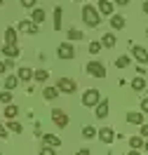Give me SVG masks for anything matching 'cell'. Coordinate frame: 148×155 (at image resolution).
Masks as SVG:
<instances>
[{
  "instance_id": "6da1fadb",
  "label": "cell",
  "mask_w": 148,
  "mask_h": 155,
  "mask_svg": "<svg viewBox=\"0 0 148 155\" xmlns=\"http://www.w3.org/2000/svg\"><path fill=\"white\" fill-rule=\"evenodd\" d=\"M82 19H85V24H87L89 28H97L99 24H101V14H99V10L94 5H85L82 7Z\"/></svg>"
},
{
  "instance_id": "7a4b0ae2",
  "label": "cell",
  "mask_w": 148,
  "mask_h": 155,
  "mask_svg": "<svg viewBox=\"0 0 148 155\" xmlns=\"http://www.w3.org/2000/svg\"><path fill=\"white\" fill-rule=\"evenodd\" d=\"M101 101V94H99V89H87L85 94H82V106L87 108H94Z\"/></svg>"
},
{
  "instance_id": "3957f363",
  "label": "cell",
  "mask_w": 148,
  "mask_h": 155,
  "mask_svg": "<svg viewBox=\"0 0 148 155\" xmlns=\"http://www.w3.org/2000/svg\"><path fill=\"white\" fill-rule=\"evenodd\" d=\"M87 73L94 78H106V66L101 64V61H97V59H92L87 64Z\"/></svg>"
},
{
  "instance_id": "277c9868",
  "label": "cell",
  "mask_w": 148,
  "mask_h": 155,
  "mask_svg": "<svg viewBox=\"0 0 148 155\" xmlns=\"http://www.w3.org/2000/svg\"><path fill=\"white\" fill-rule=\"evenodd\" d=\"M57 57L64 59V61L73 59V57H75V49H73V45H71V42H61L59 47H57Z\"/></svg>"
},
{
  "instance_id": "5b68a950",
  "label": "cell",
  "mask_w": 148,
  "mask_h": 155,
  "mask_svg": "<svg viewBox=\"0 0 148 155\" xmlns=\"http://www.w3.org/2000/svg\"><path fill=\"white\" fill-rule=\"evenodd\" d=\"M57 89L64 92V94H73V92H75V80H71V78H59V80H57Z\"/></svg>"
},
{
  "instance_id": "8992f818",
  "label": "cell",
  "mask_w": 148,
  "mask_h": 155,
  "mask_svg": "<svg viewBox=\"0 0 148 155\" xmlns=\"http://www.w3.org/2000/svg\"><path fill=\"white\" fill-rule=\"evenodd\" d=\"M132 57L136 59L141 66H146V64H148V52L141 47V45H132Z\"/></svg>"
},
{
  "instance_id": "52a82bcc",
  "label": "cell",
  "mask_w": 148,
  "mask_h": 155,
  "mask_svg": "<svg viewBox=\"0 0 148 155\" xmlns=\"http://www.w3.org/2000/svg\"><path fill=\"white\" fill-rule=\"evenodd\" d=\"M52 120H54V125L61 127V129L68 125V115H66V113H64L61 108H54V110H52Z\"/></svg>"
},
{
  "instance_id": "ba28073f",
  "label": "cell",
  "mask_w": 148,
  "mask_h": 155,
  "mask_svg": "<svg viewBox=\"0 0 148 155\" xmlns=\"http://www.w3.org/2000/svg\"><path fill=\"white\" fill-rule=\"evenodd\" d=\"M94 117H99V120L108 117V99H101L97 106H94Z\"/></svg>"
},
{
  "instance_id": "9c48e42d",
  "label": "cell",
  "mask_w": 148,
  "mask_h": 155,
  "mask_svg": "<svg viewBox=\"0 0 148 155\" xmlns=\"http://www.w3.org/2000/svg\"><path fill=\"white\" fill-rule=\"evenodd\" d=\"M17 31H21V33H38V24H33L31 19H24V21H19L17 24Z\"/></svg>"
},
{
  "instance_id": "30bf717a",
  "label": "cell",
  "mask_w": 148,
  "mask_h": 155,
  "mask_svg": "<svg viewBox=\"0 0 148 155\" xmlns=\"http://www.w3.org/2000/svg\"><path fill=\"white\" fill-rule=\"evenodd\" d=\"M97 10H99V14H104V17H113V2H110V0H99Z\"/></svg>"
},
{
  "instance_id": "8fae6325",
  "label": "cell",
  "mask_w": 148,
  "mask_h": 155,
  "mask_svg": "<svg viewBox=\"0 0 148 155\" xmlns=\"http://www.w3.org/2000/svg\"><path fill=\"white\" fill-rule=\"evenodd\" d=\"M99 139H101L104 143H113V141H115V132H113L110 127H104V129H99Z\"/></svg>"
},
{
  "instance_id": "7c38bea8",
  "label": "cell",
  "mask_w": 148,
  "mask_h": 155,
  "mask_svg": "<svg viewBox=\"0 0 148 155\" xmlns=\"http://www.w3.org/2000/svg\"><path fill=\"white\" fill-rule=\"evenodd\" d=\"M2 57L5 59H17L19 57V47H17V45H2Z\"/></svg>"
},
{
  "instance_id": "4fadbf2b",
  "label": "cell",
  "mask_w": 148,
  "mask_h": 155,
  "mask_svg": "<svg viewBox=\"0 0 148 155\" xmlns=\"http://www.w3.org/2000/svg\"><path fill=\"white\" fill-rule=\"evenodd\" d=\"M17 75H19V80H21V82H31V80H33V75H35V71H31L28 66H21Z\"/></svg>"
},
{
  "instance_id": "5bb4252c",
  "label": "cell",
  "mask_w": 148,
  "mask_h": 155,
  "mask_svg": "<svg viewBox=\"0 0 148 155\" xmlns=\"http://www.w3.org/2000/svg\"><path fill=\"white\" fill-rule=\"evenodd\" d=\"M42 141H45V146H52V148H57V146H61V139L54 134H42Z\"/></svg>"
},
{
  "instance_id": "9a60e30c",
  "label": "cell",
  "mask_w": 148,
  "mask_h": 155,
  "mask_svg": "<svg viewBox=\"0 0 148 155\" xmlns=\"http://www.w3.org/2000/svg\"><path fill=\"white\" fill-rule=\"evenodd\" d=\"M132 89H134V92H143V89H146V78L143 75L134 78V80H132Z\"/></svg>"
},
{
  "instance_id": "2e32d148",
  "label": "cell",
  "mask_w": 148,
  "mask_h": 155,
  "mask_svg": "<svg viewBox=\"0 0 148 155\" xmlns=\"http://www.w3.org/2000/svg\"><path fill=\"white\" fill-rule=\"evenodd\" d=\"M110 26H113L115 31H122V28H125V17H120V14H113V17H110Z\"/></svg>"
},
{
  "instance_id": "e0dca14e",
  "label": "cell",
  "mask_w": 148,
  "mask_h": 155,
  "mask_svg": "<svg viewBox=\"0 0 148 155\" xmlns=\"http://www.w3.org/2000/svg\"><path fill=\"white\" fill-rule=\"evenodd\" d=\"M19 82H21V80H19V75H5V89H10V92H12L14 87H17Z\"/></svg>"
},
{
  "instance_id": "ac0fdd59",
  "label": "cell",
  "mask_w": 148,
  "mask_h": 155,
  "mask_svg": "<svg viewBox=\"0 0 148 155\" xmlns=\"http://www.w3.org/2000/svg\"><path fill=\"white\" fill-rule=\"evenodd\" d=\"M5 45H17V28L5 31Z\"/></svg>"
},
{
  "instance_id": "d6986e66",
  "label": "cell",
  "mask_w": 148,
  "mask_h": 155,
  "mask_svg": "<svg viewBox=\"0 0 148 155\" xmlns=\"http://www.w3.org/2000/svg\"><path fill=\"white\" fill-rule=\"evenodd\" d=\"M42 97L47 99V101H54V99L59 97V89H57V87H45V89H42Z\"/></svg>"
},
{
  "instance_id": "ffe728a7",
  "label": "cell",
  "mask_w": 148,
  "mask_h": 155,
  "mask_svg": "<svg viewBox=\"0 0 148 155\" xmlns=\"http://www.w3.org/2000/svg\"><path fill=\"white\" fill-rule=\"evenodd\" d=\"M127 122H129V125H143V115L132 110V113H127Z\"/></svg>"
},
{
  "instance_id": "44dd1931",
  "label": "cell",
  "mask_w": 148,
  "mask_h": 155,
  "mask_svg": "<svg viewBox=\"0 0 148 155\" xmlns=\"http://www.w3.org/2000/svg\"><path fill=\"white\" fill-rule=\"evenodd\" d=\"M17 115H19V108L14 106V104H7V106H5V117H7V120H14Z\"/></svg>"
},
{
  "instance_id": "7402d4cb",
  "label": "cell",
  "mask_w": 148,
  "mask_h": 155,
  "mask_svg": "<svg viewBox=\"0 0 148 155\" xmlns=\"http://www.w3.org/2000/svg\"><path fill=\"white\" fill-rule=\"evenodd\" d=\"M31 21H33V24H42V21H45V10L35 7V10H33V14H31Z\"/></svg>"
},
{
  "instance_id": "603a6c76",
  "label": "cell",
  "mask_w": 148,
  "mask_h": 155,
  "mask_svg": "<svg viewBox=\"0 0 148 155\" xmlns=\"http://www.w3.org/2000/svg\"><path fill=\"white\" fill-rule=\"evenodd\" d=\"M61 17H64V10L54 7V31H61Z\"/></svg>"
},
{
  "instance_id": "cb8c5ba5",
  "label": "cell",
  "mask_w": 148,
  "mask_h": 155,
  "mask_svg": "<svg viewBox=\"0 0 148 155\" xmlns=\"http://www.w3.org/2000/svg\"><path fill=\"white\" fill-rule=\"evenodd\" d=\"M143 143H146V141H143V136H132V139H129V146H132V150H139V148H143Z\"/></svg>"
},
{
  "instance_id": "d4e9b609",
  "label": "cell",
  "mask_w": 148,
  "mask_h": 155,
  "mask_svg": "<svg viewBox=\"0 0 148 155\" xmlns=\"http://www.w3.org/2000/svg\"><path fill=\"white\" fill-rule=\"evenodd\" d=\"M101 45H104V47H115V35H113V33H106V35L101 38Z\"/></svg>"
},
{
  "instance_id": "484cf974",
  "label": "cell",
  "mask_w": 148,
  "mask_h": 155,
  "mask_svg": "<svg viewBox=\"0 0 148 155\" xmlns=\"http://www.w3.org/2000/svg\"><path fill=\"white\" fill-rule=\"evenodd\" d=\"M66 38H68V40H85V35H82V31H78V28H71L68 33H66Z\"/></svg>"
},
{
  "instance_id": "4316f807",
  "label": "cell",
  "mask_w": 148,
  "mask_h": 155,
  "mask_svg": "<svg viewBox=\"0 0 148 155\" xmlns=\"http://www.w3.org/2000/svg\"><path fill=\"white\" fill-rule=\"evenodd\" d=\"M129 64H132V59H129V57H125V54L115 59V68H127Z\"/></svg>"
},
{
  "instance_id": "83f0119b",
  "label": "cell",
  "mask_w": 148,
  "mask_h": 155,
  "mask_svg": "<svg viewBox=\"0 0 148 155\" xmlns=\"http://www.w3.org/2000/svg\"><path fill=\"white\" fill-rule=\"evenodd\" d=\"M99 132L97 129H94V127L92 125H87V127H82V136H85V139H94V136H97Z\"/></svg>"
},
{
  "instance_id": "f1b7e54d",
  "label": "cell",
  "mask_w": 148,
  "mask_h": 155,
  "mask_svg": "<svg viewBox=\"0 0 148 155\" xmlns=\"http://www.w3.org/2000/svg\"><path fill=\"white\" fill-rule=\"evenodd\" d=\"M0 104H5V106L12 104V92L10 89H2V92H0Z\"/></svg>"
},
{
  "instance_id": "f546056e",
  "label": "cell",
  "mask_w": 148,
  "mask_h": 155,
  "mask_svg": "<svg viewBox=\"0 0 148 155\" xmlns=\"http://www.w3.org/2000/svg\"><path fill=\"white\" fill-rule=\"evenodd\" d=\"M101 47H104V45H101V40H92V42H89V54H99Z\"/></svg>"
},
{
  "instance_id": "4dcf8cb0",
  "label": "cell",
  "mask_w": 148,
  "mask_h": 155,
  "mask_svg": "<svg viewBox=\"0 0 148 155\" xmlns=\"http://www.w3.org/2000/svg\"><path fill=\"white\" fill-rule=\"evenodd\" d=\"M47 78H49V73H47V71H35L33 80H35V82H47Z\"/></svg>"
},
{
  "instance_id": "1f68e13d",
  "label": "cell",
  "mask_w": 148,
  "mask_h": 155,
  "mask_svg": "<svg viewBox=\"0 0 148 155\" xmlns=\"http://www.w3.org/2000/svg\"><path fill=\"white\" fill-rule=\"evenodd\" d=\"M10 129H12V132H14V134H19V132H21V129H24V127H21L19 122H17V120H10Z\"/></svg>"
},
{
  "instance_id": "d6a6232c",
  "label": "cell",
  "mask_w": 148,
  "mask_h": 155,
  "mask_svg": "<svg viewBox=\"0 0 148 155\" xmlns=\"http://www.w3.org/2000/svg\"><path fill=\"white\" fill-rule=\"evenodd\" d=\"M35 2H38V0H21V7H26V10H35Z\"/></svg>"
},
{
  "instance_id": "836d02e7",
  "label": "cell",
  "mask_w": 148,
  "mask_h": 155,
  "mask_svg": "<svg viewBox=\"0 0 148 155\" xmlns=\"http://www.w3.org/2000/svg\"><path fill=\"white\" fill-rule=\"evenodd\" d=\"M38 155H57V153H54V148H52V146H45V148H42Z\"/></svg>"
},
{
  "instance_id": "e575fe53",
  "label": "cell",
  "mask_w": 148,
  "mask_h": 155,
  "mask_svg": "<svg viewBox=\"0 0 148 155\" xmlns=\"http://www.w3.org/2000/svg\"><path fill=\"white\" fill-rule=\"evenodd\" d=\"M141 110H143V113H148V97L141 99Z\"/></svg>"
},
{
  "instance_id": "d590c367",
  "label": "cell",
  "mask_w": 148,
  "mask_h": 155,
  "mask_svg": "<svg viewBox=\"0 0 148 155\" xmlns=\"http://www.w3.org/2000/svg\"><path fill=\"white\" fill-rule=\"evenodd\" d=\"M5 136H7V127L0 122V139H5Z\"/></svg>"
},
{
  "instance_id": "8d00e7d4",
  "label": "cell",
  "mask_w": 148,
  "mask_h": 155,
  "mask_svg": "<svg viewBox=\"0 0 148 155\" xmlns=\"http://www.w3.org/2000/svg\"><path fill=\"white\" fill-rule=\"evenodd\" d=\"M141 136H143V139H148V125H141Z\"/></svg>"
},
{
  "instance_id": "74e56055",
  "label": "cell",
  "mask_w": 148,
  "mask_h": 155,
  "mask_svg": "<svg viewBox=\"0 0 148 155\" xmlns=\"http://www.w3.org/2000/svg\"><path fill=\"white\" fill-rule=\"evenodd\" d=\"M5 71H7V64H5V61H0V75H5Z\"/></svg>"
},
{
  "instance_id": "f35d334b",
  "label": "cell",
  "mask_w": 148,
  "mask_h": 155,
  "mask_svg": "<svg viewBox=\"0 0 148 155\" xmlns=\"http://www.w3.org/2000/svg\"><path fill=\"white\" fill-rule=\"evenodd\" d=\"M115 5H120V7H125V5H129V0H113Z\"/></svg>"
},
{
  "instance_id": "ab89813d",
  "label": "cell",
  "mask_w": 148,
  "mask_h": 155,
  "mask_svg": "<svg viewBox=\"0 0 148 155\" xmlns=\"http://www.w3.org/2000/svg\"><path fill=\"white\" fill-rule=\"evenodd\" d=\"M136 73H139V75H143V73H146V66H141V64H139V66H136Z\"/></svg>"
},
{
  "instance_id": "60d3db41",
  "label": "cell",
  "mask_w": 148,
  "mask_h": 155,
  "mask_svg": "<svg viewBox=\"0 0 148 155\" xmlns=\"http://www.w3.org/2000/svg\"><path fill=\"white\" fill-rule=\"evenodd\" d=\"M75 155H89V150H87V148H80V150H78Z\"/></svg>"
},
{
  "instance_id": "b9f144b4",
  "label": "cell",
  "mask_w": 148,
  "mask_h": 155,
  "mask_svg": "<svg viewBox=\"0 0 148 155\" xmlns=\"http://www.w3.org/2000/svg\"><path fill=\"white\" fill-rule=\"evenodd\" d=\"M143 12H146V14H148V0H146V2H143Z\"/></svg>"
},
{
  "instance_id": "7bdbcfd3",
  "label": "cell",
  "mask_w": 148,
  "mask_h": 155,
  "mask_svg": "<svg viewBox=\"0 0 148 155\" xmlns=\"http://www.w3.org/2000/svg\"><path fill=\"white\" fill-rule=\"evenodd\" d=\"M127 155H141V153H139V150H132V153H127Z\"/></svg>"
},
{
  "instance_id": "ee69618b",
  "label": "cell",
  "mask_w": 148,
  "mask_h": 155,
  "mask_svg": "<svg viewBox=\"0 0 148 155\" xmlns=\"http://www.w3.org/2000/svg\"><path fill=\"white\" fill-rule=\"evenodd\" d=\"M143 148H146V150H148V139H146V143H143Z\"/></svg>"
},
{
  "instance_id": "f6af8a7d",
  "label": "cell",
  "mask_w": 148,
  "mask_h": 155,
  "mask_svg": "<svg viewBox=\"0 0 148 155\" xmlns=\"http://www.w3.org/2000/svg\"><path fill=\"white\" fill-rule=\"evenodd\" d=\"M2 2H5V0H0V5H2Z\"/></svg>"
},
{
  "instance_id": "bcb514c9",
  "label": "cell",
  "mask_w": 148,
  "mask_h": 155,
  "mask_svg": "<svg viewBox=\"0 0 148 155\" xmlns=\"http://www.w3.org/2000/svg\"><path fill=\"white\" fill-rule=\"evenodd\" d=\"M75 2H80V0H75Z\"/></svg>"
},
{
  "instance_id": "7dc6e473",
  "label": "cell",
  "mask_w": 148,
  "mask_h": 155,
  "mask_svg": "<svg viewBox=\"0 0 148 155\" xmlns=\"http://www.w3.org/2000/svg\"><path fill=\"white\" fill-rule=\"evenodd\" d=\"M146 35H148V31H146Z\"/></svg>"
},
{
  "instance_id": "c3c4849f",
  "label": "cell",
  "mask_w": 148,
  "mask_h": 155,
  "mask_svg": "<svg viewBox=\"0 0 148 155\" xmlns=\"http://www.w3.org/2000/svg\"><path fill=\"white\" fill-rule=\"evenodd\" d=\"M0 155H2V153H0Z\"/></svg>"
}]
</instances>
